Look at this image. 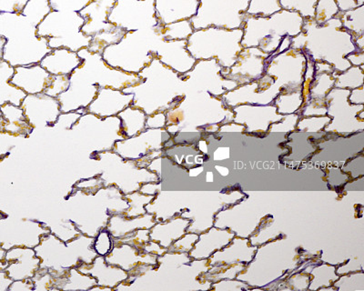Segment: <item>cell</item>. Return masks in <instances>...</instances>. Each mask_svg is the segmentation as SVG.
I'll return each mask as SVG.
<instances>
[{
	"label": "cell",
	"mask_w": 364,
	"mask_h": 291,
	"mask_svg": "<svg viewBox=\"0 0 364 291\" xmlns=\"http://www.w3.org/2000/svg\"><path fill=\"white\" fill-rule=\"evenodd\" d=\"M32 128L53 127L61 114L58 99L45 93L27 95L21 105Z\"/></svg>",
	"instance_id": "cell-1"
},
{
	"label": "cell",
	"mask_w": 364,
	"mask_h": 291,
	"mask_svg": "<svg viewBox=\"0 0 364 291\" xmlns=\"http://www.w3.org/2000/svg\"><path fill=\"white\" fill-rule=\"evenodd\" d=\"M134 99V94L124 93L122 90L112 87H100L96 98L86 109L87 113L99 116L100 119L118 116L131 106Z\"/></svg>",
	"instance_id": "cell-2"
},
{
	"label": "cell",
	"mask_w": 364,
	"mask_h": 291,
	"mask_svg": "<svg viewBox=\"0 0 364 291\" xmlns=\"http://www.w3.org/2000/svg\"><path fill=\"white\" fill-rule=\"evenodd\" d=\"M6 273L13 281L32 279L41 268V258L33 248H14L6 251Z\"/></svg>",
	"instance_id": "cell-3"
},
{
	"label": "cell",
	"mask_w": 364,
	"mask_h": 291,
	"mask_svg": "<svg viewBox=\"0 0 364 291\" xmlns=\"http://www.w3.org/2000/svg\"><path fill=\"white\" fill-rule=\"evenodd\" d=\"M53 79L54 76L48 73L40 64H34L16 67L11 83L27 95H35L44 93Z\"/></svg>",
	"instance_id": "cell-4"
},
{
	"label": "cell",
	"mask_w": 364,
	"mask_h": 291,
	"mask_svg": "<svg viewBox=\"0 0 364 291\" xmlns=\"http://www.w3.org/2000/svg\"><path fill=\"white\" fill-rule=\"evenodd\" d=\"M77 270L80 273L95 278L97 285L115 290L120 284L128 280L129 273L122 268L113 266L105 261V257L97 256L92 263L82 262Z\"/></svg>",
	"instance_id": "cell-5"
},
{
	"label": "cell",
	"mask_w": 364,
	"mask_h": 291,
	"mask_svg": "<svg viewBox=\"0 0 364 291\" xmlns=\"http://www.w3.org/2000/svg\"><path fill=\"white\" fill-rule=\"evenodd\" d=\"M82 62V58H80L75 51L66 48H58L46 55L40 65L51 75L70 76Z\"/></svg>",
	"instance_id": "cell-6"
},
{
	"label": "cell",
	"mask_w": 364,
	"mask_h": 291,
	"mask_svg": "<svg viewBox=\"0 0 364 291\" xmlns=\"http://www.w3.org/2000/svg\"><path fill=\"white\" fill-rule=\"evenodd\" d=\"M15 73V67L3 60L0 62V106L11 103L21 106L23 99L27 96L23 90L12 85L11 79Z\"/></svg>",
	"instance_id": "cell-7"
},
{
	"label": "cell",
	"mask_w": 364,
	"mask_h": 291,
	"mask_svg": "<svg viewBox=\"0 0 364 291\" xmlns=\"http://www.w3.org/2000/svg\"><path fill=\"white\" fill-rule=\"evenodd\" d=\"M3 119L6 121L4 131L9 133L24 136L28 138L34 131L25 118L24 111L21 106L11 103L0 106Z\"/></svg>",
	"instance_id": "cell-8"
},
{
	"label": "cell",
	"mask_w": 364,
	"mask_h": 291,
	"mask_svg": "<svg viewBox=\"0 0 364 291\" xmlns=\"http://www.w3.org/2000/svg\"><path fill=\"white\" fill-rule=\"evenodd\" d=\"M118 116L122 122V134L126 138L135 137L146 129L147 114L142 109L131 105L119 113Z\"/></svg>",
	"instance_id": "cell-9"
},
{
	"label": "cell",
	"mask_w": 364,
	"mask_h": 291,
	"mask_svg": "<svg viewBox=\"0 0 364 291\" xmlns=\"http://www.w3.org/2000/svg\"><path fill=\"white\" fill-rule=\"evenodd\" d=\"M113 248V238L107 229H102L97 233L94 241L93 248L99 256L105 257L108 255Z\"/></svg>",
	"instance_id": "cell-10"
},
{
	"label": "cell",
	"mask_w": 364,
	"mask_h": 291,
	"mask_svg": "<svg viewBox=\"0 0 364 291\" xmlns=\"http://www.w3.org/2000/svg\"><path fill=\"white\" fill-rule=\"evenodd\" d=\"M70 85V76H54V79L52 80L50 85L47 87V89L45 90L44 93L57 99L61 93L66 92Z\"/></svg>",
	"instance_id": "cell-11"
},
{
	"label": "cell",
	"mask_w": 364,
	"mask_h": 291,
	"mask_svg": "<svg viewBox=\"0 0 364 291\" xmlns=\"http://www.w3.org/2000/svg\"><path fill=\"white\" fill-rule=\"evenodd\" d=\"M28 0H0V13H21Z\"/></svg>",
	"instance_id": "cell-12"
},
{
	"label": "cell",
	"mask_w": 364,
	"mask_h": 291,
	"mask_svg": "<svg viewBox=\"0 0 364 291\" xmlns=\"http://www.w3.org/2000/svg\"><path fill=\"white\" fill-rule=\"evenodd\" d=\"M6 43L5 38L0 37V62L4 60H3V55H4V47Z\"/></svg>",
	"instance_id": "cell-13"
},
{
	"label": "cell",
	"mask_w": 364,
	"mask_h": 291,
	"mask_svg": "<svg viewBox=\"0 0 364 291\" xmlns=\"http://www.w3.org/2000/svg\"><path fill=\"white\" fill-rule=\"evenodd\" d=\"M2 116V112H1V109H0V118H1Z\"/></svg>",
	"instance_id": "cell-14"
}]
</instances>
